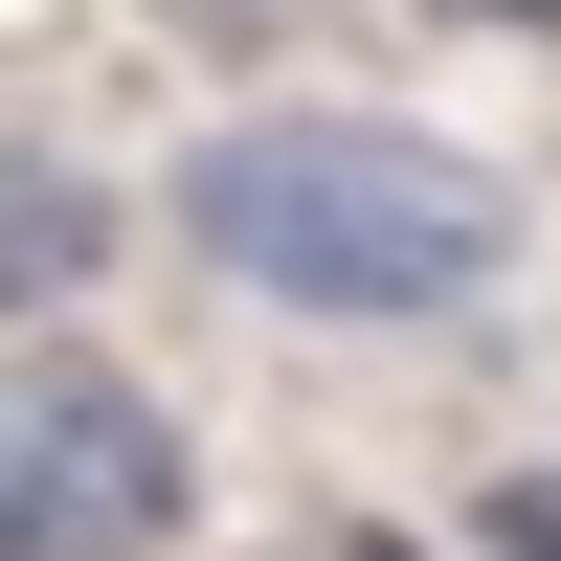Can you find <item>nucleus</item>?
Returning <instances> with one entry per match:
<instances>
[{"instance_id": "obj_1", "label": "nucleus", "mask_w": 561, "mask_h": 561, "mask_svg": "<svg viewBox=\"0 0 561 561\" xmlns=\"http://www.w3.org/2000/svg\"><path fill=\"white\" fill-rule=\"evenodd\" d=\"M158 270L270 337H494L539 270V180L382 90H248L158 135Z\"/></svg>"}, {"instance_id": "obj_2", "label": "nucleus", "mask_w": 561, "mask_h": 561, "mask_svg": "<svg viewBox=\"0 0 561 561\" xmlns=\"http://www.w3.org/2000/svg\"><path fill=\"white\" fill-rule=\"evenodd\" d=\"M225 539V449L113 314H23L0 359V561H203Z\"/></svg>"}, {"instance_id": "obj_7", "label": "nucleus", "mask_w": 561, "mask_h": 561, "mask_svg": "<svg viewBox=\"0 0 561 561\" xmlns=\"http://www.w3.org/2000/svg\"><path fill=\"white\" fill-rule=\"evenodd\" d=\"M314 561H427V539H404V517H314Z\"/></svg>"}, {"instance_id": "obj_4", "label": "nucleus", "mask_w": 561, "mask_h": 561, "mask_svg": "<svg viewBox=\"0 0 561 561\" xmlns=\"http://www.w3.org/2000/svg\"><path fill=\"white\" fill-rule=\"evenodd\" d=\"M113 23L248 113V90H314V68H337V23H359V0H113Z\"/></svg>"}, {"instance_id": "obj_3", "label": "nucleus", "mask_w": 561, "mask_h": 561, "mask_svg": "<svg viewBox=\"0 0 561 561\" xmlns=\"http://www.w3.org/2000/svg\"><path fill=\"white\" fill-rule=\"evenodd\" d=\"M135 248H158V180H113L90 135H23V158H0V293L23 314H90Z\"/></svg>"}, {"instance_id": "obj_6", "label": "nucleus", "mask_w": 561, "mask_h": 561, "mask_svg": "<svg viewBox=\"0 0 561 561\" xmlns=\"http://www.w3.org/2000/svg\"><path fill=\"white\" fill-rule=\"evenodd\" d=\"M427 23H494V45H561V0H427Z\"/></svg>"}, {"instance_id": "obj_5", "label": "nucleus", "mask_w": 561, "mask_h": 561, "mask_svg": "<svg viewBox=\"0 0 561 561\" xmlns=\"http://www.w3.org/2000/svg\"><path fill=\"white\" fill-rule=\"evenodd\" d=\"M449 539H472V561H561V449H494Z\"/></svg>"}]
</instances>
